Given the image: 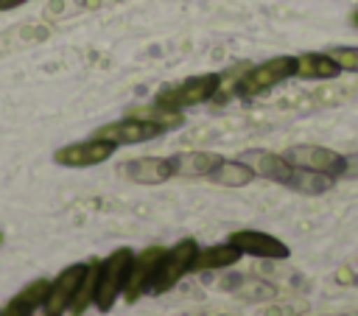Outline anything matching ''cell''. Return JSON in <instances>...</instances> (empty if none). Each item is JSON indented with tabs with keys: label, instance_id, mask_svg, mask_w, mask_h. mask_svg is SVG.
<instances>
[{
	"label": "cell",
	"instance_id": "cell-4",
	"mask_svg": "<svg viewBox=\"0 0 358 316\" xmlns=\"http://www.w3.org/2000/svg\"><path fill=\"white\" fill-rule=\"evenodd\" d=\"M291 76H296V56H274L268 62L249 67L238 81V92L252 98V95H260L271 87H277L280 81H285Z\"/></svg>",
	"mask_w": 358,
	"mask_h": 316
},
{
	"label": "cell",
	"instance_id": "cell-8",
	"mask_svg": "<svg viewBox=\"0 0 358 316\" xmlns=\"http://www.w3.org/2000/svg\"><path fill=\"white\" fill-rule=\"evenodd\" d=\"M291 165L296 168H310V171H319V173H327V176H341L344 173V157L336 154L333 148H322V145H294L282 154Z\"/></svg>",
	"mask_w": 358,
	"mask_h": 316
},
{
	"label": "cell",
	"instance_id": "cell-16",
	"mask_svg": "<svg viewBox=\"0 0 358 316\" xmlns=\"http://www.w3.org/2000/svg\"><path fill=\"white\" fill-rule=\"evenodd\" d=\"M210 182L215 185H224V187H243L255 179V171L243 162V159H221L210 173H207Z\"/></svg>",
	"mask_w": 358,
	"mask_h": 316
},
{
	"label": "cell",
	"instance_id": "cell-7",
	"mask_svg": "<svg viewBox=\"0 0 358 316\" xmlns=\"http://www.w3.org/2000/svg\"><path fill=\"white\" fill-rule=\"evenodd\" d=\"M87 271V263H73L67 268H62L56 274V280H50L48 285V296H45V316H62L70 310V302L78 291V282Z\"/></svg>",
	"mask_w": 358,
	"mask_h": 316
},
{
	"label": "cell",
	"instance_id": "cell-15",
	"mask_svg": "<svg viewBox=\"0 0 358 316\" xmlns=\"http://www.w3.org/2000/svg\"><path fill=\"white\" fill-rule=\"evenodd\" d=\"M238 260H241V249H238V246H232V243L227 240V243H218V246L199 249L190 271H215V268H229V266H235Z\"/></svg>",
	"mask_w": 358,
	"mask_h": 316
},
{
	"label": "cell",
	"instance_id": "cell-1",
	"mask_svg": "<svg viewBox=\"0 0 358 316\" xmlns=\"http://www.w3.org/2000/svg\"><path fill=\"white\" fill-rule=\"evenodd\" d=\"M131 260H134V252L129 246H120L106 260H101V268H98V291H95V308L98 310H103V313L112 310V305L123 294V285H126Z\"/></svg>",
	"mask_w": 358,
	"mask_h": 316
},
{
	"label": "cell",
	"instance_id": "cell-17",
	"mask_svg": "<svg viewBox=\"0 0 358 316\" xmlns=\"http://www.w3.org/2000/svg\"><path fill=\"white\" fill-rule=\"evenodd\" d=\"M285 187H291V190H296V193H305V196H319V193H324V190L333 187V176L294 165V171H291L288 182H285Z\"/></svg>",
	"mask_w": 358,
	"mask_h": 316
},
{
	"label": "cell",
	"instance_id": "cell-10",
	"mask_svg": "<svg viewBox=\"0 0 358 316\" xmlns=\"http://www.w3.org/2000/svg\"><path fill=\"white\" fill-rule=\"evenodd\" d=\"M159 134H162L159 126H151V123H143V120H134V117H123V120H115V123H106V126L95 129L92 137L109 140L115 145H134V143H148Z\"/></svg>",
	"mask_w": 358,
	"mask_h": 316
},
{
	"label": "cell",
	"instance_id": "cell-24",
	"mask_svg": "<svg viewBox=\"0 0 358 316\" xmlns=\"http://www.w3.org/2000/svg\"><path fill=\"white\" fill-rule=\"evenodd\" d=\"M352 25L358 28V8H355V14H352Z\"/></svg>",
	"mask_w": 358,
	"mask_h": 316
},
{
	"label": "cell",
	"instance_id": "cell-13",
	"mask_svg": "<svg viewBox=\"0 0 358 316\" xmlns=\"http://www.w3.org/2000/svg\"><path fill=\"white\" fill-rule=\"evenodd\" d=\"M241 159L255 171V176H266V179L280 182V185H285L288 176H291V171H294V165H291L285 157L271 154V151H257V148H252V151H243Z\"/></svg>",
	"mask_w": 358,
	"mask_h": 316
},
{
	"label": "cell",
	"instance_id": "cell-5",
	"mask_svg": "<svg viewBox=\"0 0 358 316\" xmlns=\"http://www.w3.org/2000/svg\"><path fill=\"white\" fill-rule=\"evenodd\" d=\"M115 148H117V145L109 143V140L90 137V140H81V143L62 145V148L53 154V162H56V165H64V168H92V165L106 162V159L115 154Z\"/></svg>",
	"mask_w": 358,
	"mask_h": 316
},
{
	"label": "cell",
	"instance_id": "cell-2",
	"mask_svg": "<svg viewBox=\"0 0 358 316\" xmlns=\"http://www.w3.org/2000/svg\"><path fill=\"white\" fill-rule=\"evenodd\" d=\"M218 89H221V73H201V76H190L173 87L159 89L154 103H162L168 109H185V106H196V103L215 98Z\"/></svg>",
	"mask_w": 358,
	"mask_h": 316
},
{
	"label": "cell",
	"instance_id": "cell-14",
	"mask_svg": "<svg viewBox=\"0 0 358 316\" xmlns=\"http://www.w3.org/2000/svg\"><path fill=\"white\" fill-rule=\"evenodd\" d=\"M126 117H134V120H143V123L159 126L162 131H168V129H179V126L185 123L182 109H168V106H162V103L129 106V109H126Z\"/></svg>",
	"mask_w": 358,
	"mask_h": 316
},
{
	"label": "cell",
	"instance_id": "cell-9",
	"mask_svg": "<svg viewBox=\"0 0 358 316\" xmlns=\"http://www.w3.org/2000/svg\"><path fill=\"white\" fill-rule=\"evenodd\" d=\"M229 243L241 249V254H255V257H266V260H285L291 254V249L268 235V232H260V229H235L229 235Z\"/></svg>",
	"mask_w": 358,
	"mask_h": 316
},
{
	"label": "cell",
	"instance_id": "cell-21",
	"mask_svg": "<svg viewBox=\"0 0 358 316\" xmlns=\"http://www.w3.org/2000/svg\"><path fill=\"white\" fill-rule=\"evenodd\" d=\"M327 56H330L341 70L358 73V48H333V50H327Z\"/></svg>",
	"mask_w": 358,
	"mask_h": 316
},
{
	"label": "cell",
	"instance_id": "cell-18",
	"mask_svg": "<svg viewBox=\"0 0 358 316\" xmlns=\"http://www.w3.org/2000/svg\"><path fill=\"white\" fill-rule=\"evenodd\" d=\"M341 67L327 53H302L296 56V76L302 78H336Z\"/></svg>",
	"mask_w": 358,
	"mask_h": 316
},
{
	"label": "cell",
	"instance_id": "cell-20",
	"mask_svg": "<svg viewBox=\"0 0 358 316\" xmlns=\"http://www.w3.org/2000/svg\"><path fill=\"white\" fill-rule=\"evenodd\" d=\"M224 157L218 154H179V157H171L173 162V173H187V176H207Z\"/></svg>",
	"mask_w": 358,
	"mask_h": 316
},
{
	"label": "cell",
	"instance_id": "cell-11",
	"mask_svg": "<svg viewBox=\"0 0 358 316\" xmlns=\"http://www.w3.org/2000/svg\"><path fill=\"white\" fill-rule=\"evenodd\" d=\"M117 173L137 185H162L173 176V162L162 157H137V159L120 162Z\"/></svg>",
	"mask_w": 358,
	"mask_h": 316
},
{
	"label": "cell",
	"instance_id": "cell-23",
	"mask_svg": "<svg viewBox=\"0 0 358 316\" xmlns=\"http://www.w3.org/2000/svg\"><path fill=\"white\" fill-rule=\"evenodd\" d=\"M25 0H0V11H8V8H17V6H22Z\"/></svg>",
	"mask_w": 358,
	"mask_h": 316
},
{
	"label": "cell",
	"instance_id": "cell-22",
	"mask_svg": "<svg viewBox=\"0 0 358 316\" xmlns=\"http://www.w3.org/2000/svg\"><path fill=\"white\" fill-rule=\"evenodd\" d=\"M341 176H358V154L344 157V173Z\"/></svg>",
	"mask_w": 358,
	"mask_h": 316
},
{
	"label": "cell",
	"instance_id": "cell-19",
	"mask_svg": "<svg viewBox=\"0 0 358 316\" xmlns=\"http://www.w3.org/2000/svg\"><path fill=\"white\" fill-rule=\"evenodd\" d=\"M98 268H101V260H90L87 263V271L78 282V291L70 302V313L73 316H81L90 305H95V291H98Z\"/></svg>",
	"mask_w": 358,
	"mask_h": 316
},
{
	"label": "cell",
	"instance_id": "cell-3",
	"mask_svg": "<svg viewBox=\"0 0 358 316\" xmlns=\"http://www.w3.org/2000/svg\"><path fill=\"white\" fill-rule=\"evenodd\" d=\"M196 252H199V243H196L193 238H185V240H179L176 246H171V249L162 254V260H159V266H157V271H154V277H151L148 291H151V294H165V291H171V288L193 268Z\"/></svg>",
	"mask_w": 358,
	"mask_h": 316
},
{
	"label": "cell",
	"instance_id": "cell-6",
	"mask_svg": "<svg viewBox=\"0 0 358 316\" xmlns=\"http://www.w3.org/2000/svg\"><path fill=\"white\" fill-rule=\"evenodd\" d=\"M165 252H168L165 246H145L143 252L134 254L131 268H129V277H126V285H123V299L129 305L137 302L148 291L151 277H154V271H157V266H159V260H162Z\"/></svg>",
	"mask_w": 358,
	"mask_h": 316
},
{
	"label": "cell",
	"instance_id": "cell-12",
	"mask_svg": "<svg viewBox=\"0 0 358 316\" xmlns=\"http://www.w3.org/2000/svg\"><path fill=\"white\" fill-rule=\"evenodd\" d=\"M48 285H50V280H45V277L31 280L20 294H14V296L0 308V316H34V313L45 305Z\"/></svg>",
	"mask_w": 358,
	"mask_h": 316
},
{
	"label": "cell",
	"instance_id": "cell-25",
	"mask_svg": "<svg viewBox=\"0 0 358 316\" xmlns=\"http://www.w3.org/2000/svg\"><path fill=\"white\" fill-rule=\"evenodd\" d=\"M0 240H3V235H0Z\"/></svg>",
	"mask_w": 358,
	"mask_h": 316
}]
</instances>
